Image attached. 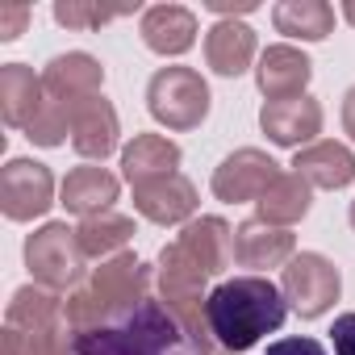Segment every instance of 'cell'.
<instances>
[{"label":"cell","instance_id":"obj_5","mask_svg":"<svg viewBox=\"0 0 355 355\" xmlns=\"http://www.w3.org/2000/svg\"><path fill=\"white\" fill-rule=\"evenodd\" d=\"M209 84L197 67H159L146 84V109L171 134H189L209 117Z\"/></svg>","mask_w":355,"mask_h":355},{"label":"cell","instance_id":"obj_30","mask_svg":"<svg viewBox=\"0 0 355 355\" xmlns=\"http://www.w3.org/2000/svg\"><path fill=\"white\" fill-rule=\"evenodd\" d=\"M330 343H334V355H355V313H338L334 318Z\"/></svg>","mask_w":355,"mask_h":355},{"label":"cell","instance_id":"obj_18","mask_svg":"<svg viewBox=\"0 0 355 355\" xmlns=\"http://www.w3.org/2000/svg\"><path fill=\"white\" fill-rule=\"evenodd\" d=\"M121 184H117V175L105 171V167H71L63 175V184H59V205L76 218H96V214H109V205L117 201Z\"/></svg>","mask_w":355,"mask_h":355},{"label":"cell","instance_id":"obj_33","mask_svg":"<svg viewBox=\"0 0 355 355\" xmlns=\"http://www.w3.org/2000/svg\"><path fill=\"white\" fill-rule=\"evenodd\" d=\"M343 17H347V21L355 26V0H347V5H343Z\"/></svg>","mask_w":355,"mask_h":355},{"label":"cell","instance_id":"obj_28","mask_svg":"<svg viewBox=\"0 0 355 355\" xmlns=\"http://www.w3.org/2000/svg\"><path fill=\"white\" fill-rule=\"evenodd\" d=\"M263 355H326V347H322L318 338H309V334H293V338L272 343Z\"/></svg>","mask_w":355,"mask_h":355},{"label":"cell","instance_id":"obj_4","mask_svg":"<svg viewBox=\"0 0 355 355\" xmlns=\"http://www.w3.org/2000/svg\"><path fill=\"white\" fill-rule=\"evenodd\" d=\"M63 301V293H51L42 284L17 288L5 309V355H76V334Z\"/></svg>","mask_w":355,"mask_h":355},{"label":"cell","instance_id":"obj_24","mask_svg":"<svg viewBox=\"0 0 355 355\" xmlns=\"http://www.w3.org/2000/svg\"><path fill=\"white\" fill-rule=\"evenodd\" d=\"M272 26L301 42H326L334 34V9L326 0H280L272 9Z\"/></svg>","mask_w":355,"mask_h":355},{"label":"cell","instance_id":"obj_26","mask_svg":"<svg viewBox=\"0 0 355 355\" xmlns=\"http://www.w3.org/2000/svg\"><path fill=\"white\" fill-rule=\"evenodd\" d=\"M138 5H121V9H105V5H88V0H59L55 5V21L67 30H101L125 13H134Z\"/></svg>","mask_w":355,"mask_h":355},{"label":"cell","instance_id":"obj_8","mask_svg":"<svg viewBox=\"0 0 355 355\" xmlns=\"http://www.w3.org/2000/svg\"><path fill=\"white\" fill-rule=\"evenodd\" d=\"M55 205V175L38 159H9L0 167V209L9 222H34Z\"/></svg>","mask_w":355,"mask_h":355},{"label":"cell","instance_id":"obj_21","mask_svg":"<svg viewBox=\"0 0 355 355\" xmlns=\"http://www.w3.org/2000/svg\"><path fill=\"white\" fill-rule=\"evenodd\" d=\"M42 105H46V92H42V76H34V67H26V63L0 67V117H5V125L26 130Z\"/></svg>","mask_w":355,"mask_h":355},{"label":"cell","instance_id":"obj_31","mask_svg":"<svg viewBox=\"0 0 355 355\" xmlns=\"http://www.w3.org/2000/svg\"><path fill=\"white\" fill-rule=\"evenodd\" d=\"M205 9L218 13V21H239V13H255V0H205Z\"/></svg>","mask_w":355,"mask_h":355},{"label":"cell","instance_id":"obj_25","mask_svg":"<svg viewBox=\"0 0 355 355\" xmlns=\"http://www.w3.org/2000/svg\"><path fill=\"white\" fill-rule=\"evenodd\" d=\"M76 239H80V247H84V255L88 259H113V255H121L125 247H130V239H134V218H125V214H96V218H84L80 226H76Z\"/></svg>","mask_w":355,"mask_h":355},{"label":"cell","instance_id":"obj_10","mask_svg":"<svg viewBox=\"0 0 355 355\" xmlns=\"http://www.w3.org/2000/svg\"><path fill=\"white\" fill-rule=\"evenodd\" d=\"M197 184L189 175L171 171V175H155V180L134 184V209L155 222V226H189L197 214Z\"/></svg>","mask_w":355,"mask_h":355},{"label":"cell","instance_id":"obj_29","mask_svg":"<svg viewBox=\"0 0 355 355\" xmlns=\"http://www.w3.org/2000/svg\"><path fill=\"white\" fill-rule=\"evenodd\" d=\"M26 21H30V9L26 5H0V42L21 38Z\"/></svg>","mask_w":355,"mask_h":355},{"label":"cell","instance_id":"obj_17","mask_svg":"<svg viewBox=\"0 0 355 355\" xmlns=\"http://www.w3.org/2000/svg\"><path fill=\"white\" fill-rule=\"evenodd\" d=\"M117 134H121V121H117V109L105 96H88L71 109V146H76V155L109 159L117 150Z\"/></svg>","mask_w":355,"mask_h":355},{"label":"cell","instance_id":"obj_27","mask_svg":"<svg viewBox=\"0 0 355 355\" xmlns=\"http://www.w3.org/2000/svg\"><path fill=\"white\" fill-rule=\"evenodd\" d=\"M67 134H71V109L59 105V101H46L38 109V117L26 125V138L38 142V146H63Z\"/></svg>","mask_w":355,"mask_h":355},{"label":"cell","instance_id":"obj_2","mask_svg":"<svg viewBox=\"0 0 355 355\" xmlns=\"http://www.w3.org/2000/svg\"><path fill=\"white\" fill-rule=\"evenodd\" d=\"M76 355H205V351L167 313L159 297H146L142 305L105 326L76 330Z\"/></svg>","mask_w":355,"mask_h":355},{"label":"cell","instance_id":"obj_19","mask_svg":"<svg viewBox=\"0 0 355 355\" xmlns=\"http://www.w3.org/2000/svg\"><path fill=\"white\" fill-rule=\"evenodd\" d=\"M293 171L301 175V180H309L313 189L338 193V189H347L355 180V155H351V146H343L334 138H322V142L301 146L293 155Z\"/></svg>","mask_w":355,"mask_h":355},{"label":"cell","instance_id":"obj_6","mask_svg":"<svg viewBox=\"0 0 355 355\" xmlns=\"http://www.w3.org/2000/svg\"><path fill=\"white\" fill-rule=\"evenodd\" d=\"M26 268L51 293H76L88 280V255L67 222H46L26 239Z\"/></svg>","mask_w":355,"mask_h":355},{"label":"cell","instance_id":"obj_23","mask_svg":"<svg viewBox=\"0 0 355 355\" xmlns=\"http://www.w3.org/2000/svg\"><path fill=\"white\" fill-rule=\"evenodd\" d=\"M309 205H313V184L309 180H301L297 171H280L276 180H272V189L255 201V209H259V222H268V226H297L305 214H309Z\"/></svg>","mask_w":355,"mask_h":355},{"label":"cell","instance_id":"obj_1","mask_svg":"<svg viewBox=\"0 0 355 355\" xmlns=\"http://www.w3.org/2000/svg\"><path fill=\"white\" fill-rule=\"evenodd\" d=\"M288 318L284 293L268 276H230L205 301V322L218 347L243 355L263 334H276Z\"/></svg>","mask_w":355,"mask_h":355},{"label":"cell","instance_id":"obj_32","mask_svg":"<svg viewBox=\"0 0 355 355\" xmlns=\"http://www.w3.org/2000/svg\"><path fill=\"white\" fill-rule=\"evenodd\" d=\"M343 130L355 142V88H347V96H343Z\"/></svg>","mask_w":355,"mask_h":355},{"label":"cell","instance_id":"obj_12","mask_svg":"<svg viewBox=\"0 0 355 355\" xmlns=\"http://www.w3.org/2000/svg\"><path fill=\"white\" fill-rule=\"evenodd\" d=\"M259 130L276 146H313L322 134V105L313 96H293V101H263L259 109Z\"/></svg>","mask_w":355,"mask_h":355},{"label":"cell","instance_id":"obj_20","mask_svg":"<svg viewBox=\"0 0 355 355\" xmlns=\"http://www.w3.org/2000/svg\"><path fill=\"white\" fill-rule=\"evenodd\" d=\"M259 55V42H255V30L247 21H214L209 34H205V63L226 76V80H239L243 71H251Z\"/></svg>","mask_w":355,"mask_h":355},{"label":"cell","instance_id":"obj_34","mask_svg":"<svg viewBox=\"0 0 355 355\" xmlns=\"http://www.w3.org/2000/svg\"><path fill=\"white\" fill-rule=\"evenodd\" d=\"M347 218H351V230H355V201H351V209H347Z\"/></svg>","mask_w":355,"mask_h":355},{"label":"cell","instance_id":"obj_9","mask_svg":"<svg viewBox=\"0 0 355 355\" xmlns=\"http://www.w3.org/2000/svg\"><path fill=\"white\" fill-rule=\"evenodd\" d=\"M280 175V163L259 150V146H239L234 155H226L214 167V197L226 205H243V201H259L272 180Z\"/></svg>","mask_w":355,"mask_h":355},{"label":"cell","instance_id":"obj_7","mask_svg":"<svg viewBox=\"0 0 355 355\" xmlns=\"http://www.w3.org/2000/svg\"><path fill=\"white\" fill-rule=\"evenodd\" d=\"M280 293H284V301H288V309H293L297 318L313 322V318H322V313L338 301L343 276H338V268H334L326 255L301 251V255H293V259L284 263Z\"/></svg>","mask_w":355,"mask_h":355},{"label":"cell","instance_id":"obj_15","mask_svg":"<svg viewBox=\"0 0 355 355\" xmlns=\"http://www.w3.org/2000/svg\"><path fill=\"white\" fill-rule=\"evenodd\" d=\"M293 255H297V239L284 226H268V222L251 218V222H243L234 230V263L239 268H251V276L255 272L284 268Z\"/></svg>","mask_w":355,"mask_h":355},{"label":"cell","instance_id":"obj_16","mask_svg":"<svg viewBox=\"0 0 355 355\" xmlns=\"http://www.w3.org/2000/svg\"><path fill=\"white\" fill-rule=\"evenodd\" d=\"M146 51L163 55V59H175V55H189L193 42H197V13L184 9V5H150L142 13V26H138Z\"/></svg>","mask_w":355,"mask_h":355},{"label":"cell","instance_id":"obj_3","mask_svg":"<svg viewBox=\"0 0 355 355\" xmlns=\"http://www.w3.org/2000/svg\"><path fill=\"white\" fill-rule=\"evenodd\" d=\"M150 284H155V268L142 263L134 251H121L113 259H105L101 268L88 272V280L67 293V322H71V334L76 330H92V326H105L121 313H130L134 305H142L150 297Z\"/></svg>","mask_w":355,"mask_h":355},{"label":"cell","instance_id":"obj_14","mask_svg":"<svg viewBox=\"0 0 355 355\" xmlns=\"http://www.w3.org/2000/svg\"><path fill=\"white\" fill-rule=\"evenodd\" d=\"M175 247H180L209 280L214 276H222L230 263H234V230L222 222V218H214V214H205V218H193L189 226H180V234L171 239Z\"/></svg>","mask_w":355,"mask_h":355},{"label":"cell","instance_id":"obj_22","mask_svg":"<svg viewBox=\"0 0 355 355\" xmlns=\"http://www.w3.org/2000/svg\"><path fill=\"white\" fill-rule=\"evenodd\" d=\"M180 146L163 134H134V142L121 146V171L130 184H142V180H155V175H171L180 167Z\"/></svg>","mask_w":355,"mask_h":355},{"label":"cell","instance_id":"obj_13","mask_svg":"<svg viewBox=\"0 0 355 355\" xmlns=\"http://www.w3.org/2000/svg\"><path fill=\"white\" fill-rule=\"evenodd\" d=\"M313 80V63L305 51L288 46V42H276L259 55L255 63V84L268 101H293V96H305Z\"/></svg>","mask_w":355,"mask_h":355},{"label":"cell","instance_id":"obj_11","mask_svg":"<svg viewBox=\"0 0 355 355\" xmlns=\"http://www.w3.org/2000/svg\"><path fill=\"white\" fill-rule=\"evenodd\" d=\"M101 88H105V67L88 51L55 55L42 67V92H46V101H59L67 109H76L88 96H101Z\"/></svg>","mask_w":355,"mask_h":355}]
</instances>
